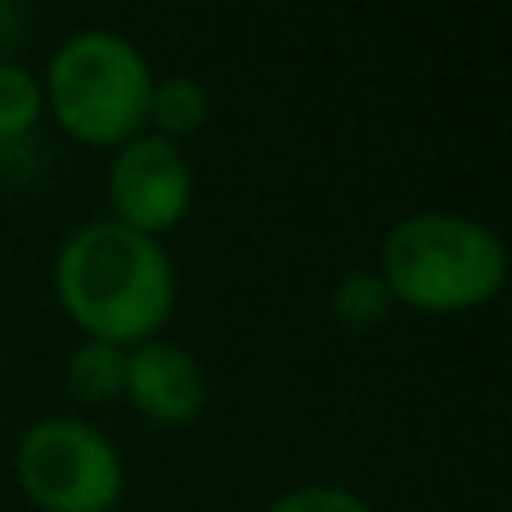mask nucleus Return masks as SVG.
Listing matches in <instances>:
<instances>
[{
  "label": "nucleus",
  "mask_w": 512,
  "mask_h": 512,
  "mask_svg": "<svg viewBox=\"0 0 512 512\" xmlns=\"http://www.w3.org/2000/svg\"><path fill=\"white\" fill-rule=\"evenodd\" d=\"M391 288H387V279H382L378 270H351V274H342L337 279V288H333V315L342 319L346 328H378L382 319H387V310H391Z\"/></svg>",
  "instance_id": "1a4fd4ad"
},
{
  "label": "nucleus",
  "mask_w": 512,
  "mask_h": 512,
  "mask_svg": "<svg viewBox=\"0 0 512 512\" xmlns=\"http://www.w3.org/2000/svg\"><path fill=\"white\" fill-rule=\"evenodd\" d=\"M378 274L418 310H468L499 292L508 252L490 225L459 212H414L391 225Z\"/></svg>",
  "instance_id": "f03ea898"
},
{
  "label": "nucleus",
  "mask_w": 512,
  "mask_h": 512,
  "mask_svg": "<svg viewBox=\"0 0 512 512\" xmlns=\"http://www.w3.org/2000/svg\"><path fill=\"white\" fill-rule=\"evenodd\" d=\"M54 288L86 337L131 346L167 324L176 306V265L162 239L99 216L59 243Z\"/></svg>",
  "instance_id": "f257e3e1"
},
{
  "label": "nucleus",
  "mask_w": 512,
  "mask_h": 512,
  "mask_svg": "<svg viewBox=\"0 0 512 512\" xmlns=\"http://www.w3.org/2000/svg\"><path fill=\"white\" fill-rule=\"evenodd\" d=\"M68 387L90 405L122 396L126 391V346L104 342V337H86L72 346L68 355Z\"/></svg>",
  "instance_id": "0eeeda50"
},
{
  "label": "nucleus",
  "mask_w": 512,
  "mask_h": 512,
  "mask_svg": "<svg viewBox=\"0 0 512 512\" xmlns=\"http://www.w3.org/2000/svg\"><path fill=\"white\" fill-rule=\"evenodd\" d=\"M14 463L23 490L50 512H108L126 486L117 445L72 414L36 418L18 436Z\"/></svg>",
  "instance_id": "20e7f679"
},
{
  "label": "nucleus",
  "mask_w": 512,
  "mask_h": 512,
  "mask_svg": "<svg viewBox=\"0 0 512 512\" xmlns=\"http://www.w3.org/2000/svg\"><path fill=\"white\" fill-rule=\"evenodd\" d=\"M265 512H373L355 490L342 486H297L283 490L279 499H270Z\"/></svg>",
  "instance_id": "9b49d317"
},
{
  "label": "nucleus",
  "mask_w": 512,
  "mask_h": 512,
  "mask_svg": "<svg viewBox=\"0 0 512 512\" xmlns=\"http://www.w3.org/2000/svg\"><path fill=\"white\" fill-rule=\"evenodd\" d=\"M189 198H194V162L180 149V140L140 131L117 144L113 167H108L113 221L158 239L162 230H171L185 216Z\"/></svg>",
  "instance_id": "39448f33"
},
{
  "label": "nucleus",
  "mask_w": 512,
  "mask_h": 512,
  "mask_svg": "<svg viewBox=\"0 0 512 512\" xmlns=\"http://www.w3.org/2000/svg\"><path fill=\"white\" fill-rule=\"evenodd\" d=\"M41 90L77 140L122 144L144 126L153 68L131 36L113 27H81L54 45Z\"/></svg>",
  "instance_id": "7ed1b4c3"
},
{
  "label": "nucleus",
  "mask_w": 512,
  "mask_h": 512,
  "mask_svg": "<svg viewBox=\"0 0 512 512\" xmlns=\"http://www.w3.org/2000/svg\"><path fill=\"white\" fill-rule=\"evenodd\" d=\"M126 396L153 423H185L207 400V373L189 346L171 337H144L126 351Z\"/></svg>",
  "instance_id": "423d86ee"
},
{
  "label": "nucleus",
  "mask_w": 512,
  "mask_h": 512,
  "mask_svg": "<svg viewBox=\"0 0 512 512\" xmlns=\"http://www.w3.org/2000/svg\"><path fill=\"white\" fill-rule=\"evenodd\" d=\"M207 117V86L189 72H167V77L153 81L149 90V113L144 122H153V131L176 140V135L198 131Z\"/></svg>",
  "instance_id": "6e6552de"
},
{
  "label": "nucleus",
  "mask_w": 512,
  "mask_h": 512,
  "mask_svg": "<svg viewBox=\"0 0 512 512\" xmlns=\"http://www.w3.org/2000/svg\"><path fill=\"white\" fill-rule=\"evenodd\" d=\"M45 108V90L23 63H0V144L23 140Z\"/></svg>",
  "instance_id": "9d476101"
}]
</instances>
